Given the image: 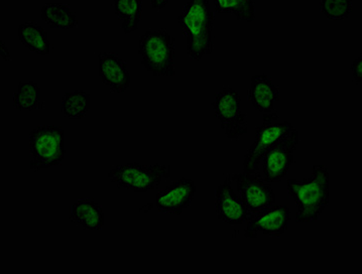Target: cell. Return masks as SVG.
Here are the masks:
<instances>
[{"mask_svg": "<svg viewBox=\"0 0 362 274\" xmlns=\"http://www.w3.org/2000/svg\"><path fill=\"white\" fill-rule=\"evenodd\" d=\"M288 196L298 207L297 223L317 221L330 202V172L327 165H315L311 176L303 181L288 179Z\"/></svg>", "mask_w": 362, "mask_h": 274, "instance_id": "cell-1", "label": "cell"}, {"mask_svg": "<svg viewBox=\"0 0 362 274\" xmlns=\"http://www.w3.org/2000/svg\"><path fill=\"white\" fill-rule=\"evenodd\" d=\"M213 20L208 0H193L185 4L179 23L187 37V52L193 60H201L212 53Z\"/></svg>", "mask_w": 362, "mask_h": 274, "instance_id": "cell-2", "label": "cell"}, {"mask_svg": "<svg viewBox=\"0 0 362 274\" xmlns=\"http://www.w3.org/2000/svg\"><path fill=\"white\" fill-rule=\"evenodd\" d=\"M143 67L156 77L175 76V39L168 30H148L139 42Z\"/></svg>", "mask_w": 362, "mask_h": 274, "instance_id": "cell-3", "label": "cell"}, {"mask_svg": "<svg viewBox=\"0 0 362 274\" xmlns=\"http://www.w3.org/2000/svg\"><path fill=\"white\" fill-rule=\"evenodd\" d=\"M30 167L34 172L62 164L65 158L64 131L56 125H40L30 133Z\"/></svg>", "mask_w": 362, "mask_h": 274, "instance_id": "cell-4", "label": "cell"}, {"mask_svg": "<svg viewBox=\"0 0 362 274\" xmlns=\"http://www.w3.org/2000/svg\"><path fill=\"white\" fill-rule=\"evenodd\" d=\"M111 183L122 190H129L136 193L151 192L162 184L163 179L170 178L169 165H144L132 162L117 165L108 172Z\"/></svg>", "mask_w": 362, "mask_h": 274, "instance_id": "cell-5", "label": "cell"}, {"mask_svg": "<svg viewBox=\"0 0 362 274\" xmlns=\"http://www.w3.org/2000/svg\"><path fill=\"white\" fill-rule=\"evenodd\" d=\"M279 111L266 113L262 117V124L255 129V143L245 155L243 172L252 174L259 172L260 160L264 151L276 141L287 137L294 129L288 121L279 122Z\"/></svg>", "mask_w": 362, "mask_h": 274, "instance_id": "cell-6", "label": "cell"}, {"mask_svg": "<svg viewBox=\"0 0 362 274\" xmlns=\"http://www.w3.org/2000/svg\"><path fill=\"white\" fill-rule=\"evenodd\" d=\"M240 93L230 87H224L215 95L213 109L218 118L227 138L238 141L248 131L247 115L241 112Z\"/></svg>", "mask_w": 362, "mask_h": 274, "instance_id": "cell-7", "label": "cell"}, {"mask_svg": "<svg viewBox=\"0 0 362 274\" xmlns=\"http://www.w3.org/2000/svg\"><path fill=\"white\" fill-rule=\"evenodd\" d=\"M299 141V131L294 129L287 137L276 141L264 151L260 164H262L266 183H279L285 178L294 162Z\"/></svg>", "mask_w": 362, "mask_h": 274, "instance_id": "cell-8", "label": "cell"}, {"mask_svg": "<svg viewBox=\"0 0 362 274\" xmlns=\"http://www.w3.org/2000/svg\"><path fill=\"white\" fill-rule=\"evenodd\" d=\"M231 181H235L240 197L248 212L259 211L276 204L274 190L264 181L259 172L235 174L231 176Z\"/></svg>", "mask_w": 362, "mask_h": 274, "instance_id": "cell-9", "label": "cell"}, {"mask_svg": "<svg viewBox=\"0 0 362 274\" xmlns=\"http://www.w3.org/2000/svg\"><path fill=\"white\" fill-rule=\"evenodd\" d=\"M291 220V211L287 206H271L259 211L250 213L245 236L246 238H257L262 235L280 237L287 231Z\"/></svg>", "mask_w": 362, "mask_h": 274, "instance_id": "cell-10", "label": "cell"}, {"mask_svg": "<svg viewBox=\"0 0 362 274\" xmlns=\"http://www.w3.org/2000/svg\"><path fill=\"white\" fill-rule=\"evenodd\" d=\"M195 193V183L190 179L183 178L160 191L156 196L155 206L160 213L180 216L187 208L190 207Z\"/></svg>", "mask_w": 362, "mask_h": 274, "instance_id": "cell-11", "label": "cell"}, {"mask_svg": "<svg viewBox=\"0 0 362 274\" xmlns=\"http://www.w3.org/2000/svg\"><path fill=\"white\" fill-rule=\"evenodd\" d=\"M231 177L227 174L223 183L217 188L215 195V210L222 221L230 225H240L250 216L240 196L234 192Z\"/></svg>", "mask_w": 362, "mask_h": 274, "instance_id": "cell-12", "label": "cell"}, {"mask_svg": "<svg viewBox=\"0 0 362 274\" xmlns=\"http://www.w3.org/2000/svg\"><path fill=\"white\" fill-rule=\"evenodd\" d=\"M99 76L101 81L115 93H124L129 89L130 75L127 63L117 54H99Z\"/></svg>", "mask_w": 362, "mask_h": 274, "instance_id": "cell-13", "label": "cell"}, {"mask_svg": "<svg viewBox=\"0 0 362 274\" xmlns=\"http://www.w3.org/2000/svg\"><path fill=\"white\" fill-rule=\"evenodd\" d=\"M247 97L255 109L266 114L274 111V104L280 100V89L269 76L257 74L252 78Z\"/></svg>", "mask_w": 362, "mask_h": 274, "instance_id": "cell-14", "label": "cell"}, {"mask_svg": "<svg viewBox=\"0 0 362 274\" xmlns=\"http://www.w3.org/2000/svg\"><path fill=\"white\" fill-rule=\"evenodd\" d=\"M70 219L87 230H100L104 225L103 209L92 198L78 199L71 207Z\"/></svg>", "mask_w": 362, "mask_h": 274, "instance_id": "cell-15", "label": "cell"}, {"mask_svg": "<svg viewBox=\"0 0 362 274\" xmlns=\"http://www.w3.org/2000/svg\"><path fill=\"white\" fill-rule=\"evenodd\" d=\"M18 37L25 48L33 53L48 56L51 53V42L48 34L37 21L30 20L18 27Z\"/></svg>", "mask_w": 362, "mask_h": 274, "instance_id": "cell-16", "label": "cell"}, {"mask_svg": "<svg viewBox=\"0 0 362 274\" xmlns=\"http://www.w3.org/2000/svg\"><path fill=\"white\" fill-rule=\"evenodd\" d=\"M42 18L49 27L59 30H71L78 25L74 11L68 4L59 2L45 4L42 8Z\"/></svg>", "mask_w": 362, "mask_h": 274, "instance_id": "cell-17", "label": "cell"}, {"mask_svg": "<svg viewBox=\"0 0 362 274\" xmlns=\"http://www.w3.org/2000/svg\"><path fill=\"white\" fill-rule=\"evenodd\" d=\"M13 106L20 111H34L44 107L39 85L33 81L18 83V91L13 94Z\"/></svg>", "mask_w": 362, "mask_h": 274, "instance_id": "cell-18", "label": "cell"}, {"mask_svg": "<svg viewBox=\"0 0 362 274\" xmlns=\"http://www.w3.org/2000/svg\"><path fill=\"white\" fill-rule=\"evenodd\" d=\"M115 13L122 20V28L124 34L129 35L136 32L139 23L143 18V2L137 1H115L113 2Z\"/></svg>", "mask_w": 362, "mask_h": 274, "instance_id": "cell-19", "label": "cell"}, {"mask_svg": "<svg viewBox=\"0 0 362 274\" xmlns=\"http://www.w3.org/2000/svg\"><path fill=\"white\" fill-rule=\"evenodd\" d=\"M64 117L69 119H81L90 110V95L85 91L67 92L61 104Z\"/></svg>", "mask_w": 362, "mask_h": 274, "instance_id": "cell-20", "label": "cell"}, {"mask_svg": "<svg viewBox=\"0 0 362 274\" xmlns=\"http://www.w3.org/2000/svg\"><path fill=\"white\" fill-rule=\"evenodd\" d=\"M215 11L220 13H231L238 20L252 23L255 20V1H215Z\"/></svg>", "mask_w": 362, "mask_h": 274, "instance_id": "cell-21", "label": "cell"}, {"mask_svg": "<svg viewBox=\"0 0 362 274\" xmlns=\"http://www.w3.org/2000/svg\"><path fill=\"white\" fill-rule=\"evenodd\" d=\"M320 11L329 20H345L352 13V1H349V0H323L320 2Z\"/></svg>", "mask_w": 362, "mask_h": 274, "instance_id": "cell-22", "label": "cell"}, {"mask_svg": "<svg viewBox=\"0 0 362 274\" xmlns=\"http://www.w3.org/2000/svg\"><path fill=\"white\" fill-rule=\"evenodd\" d=\"M352 79L357 84L361 85L362 83V55L359 56L356 60L351 64Z\"/></svg>", "mask_w": 362, "mask_h": 274, "instance_id": "cell-23", "label": "cell"}, {"mask_svg": "<svg viewBox=\"0 0 362 274\" xmlns=\"http://www.w3.org/2000/svg\"><path fill=\"white\" fill-rule=\"evenodd\" d=\"M1 56L4 60L11 61V55H9L8 49L6 48V42H1Z\"/></svg>", "mask_w": 362, "mask_h": 274, "instance_id": "cell-24", "label": "cell"}, {"mask_svg": "<svg viewBox=\"0 0 362 274\" xmlns=\"http://www.w3.org/2000/svg\"><path fill=\"white\" fill-rule=\"evenodd\" d=\"M151 4L153 8L160 9L167 6V4H169V1H151Z\"/></svg>", "mask_w": 362, "mask_h": 274, "instance_id": "cell-25", "label": "cell"}]
</instances>
